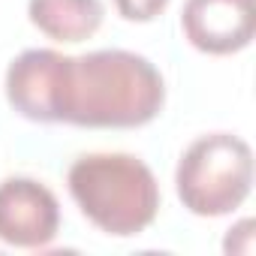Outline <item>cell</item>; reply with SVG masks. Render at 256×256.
I'll use <instances>...</instances> for the list:
<instances>
[{"label":"cell","mask_w":256,"mask_h":256,"mask_svg":"<svg viewBox=\"0 0 256 256\" xmlns=\"http://www.w3.org/2000/svg\"><path fill=\"white\" fill-rule=\"evenodd\" d=\"M6 100L36 124L136 130L163 112L166 82L148 58L124 48L78 58L28 48L6 70Z\"/></svg>","instance_id":"6da1fadb"},{"label":"cell","mask_w":256,"mask_h":256,"mask_svg":"<svg viewBox=\"0 0 256 256\" xmlns=\"http://www.w3.org/2000/svg\"><path fill=\"white\" fill-rule=\"evenodd\" d=\"M66 184L82 214L112 238L142 235L160 214V184L133 154H84Z\"/></svg>","instance_id":"7a4b0ae2"},{"label":"cell","mask_w":256,"mask_h":256,"mask_svg":"<svg viewBox=\"0 0 256 256\" xmlns=\"http://www.w3.org/2000/svg\"><path fill=\"white\" fill-rule=\"evenodd\" d=\"M175 190L184 208L196 217L232 214L253 190L250 145L232 133L196 139L175 169Z\"/></svg>","instance_id":"3957f363"},{"label":"cell","mask_w":256,"mask_h":256,"mask_svg":"<svg viewBox=\"0 0 256 256\" xmlns=\"http://www.w3.org/2000/svg\"><path fill=\"white\" fill-rule=\"evenodd\" d=\"M60 202L36 178L0 181V241L22 250H42L58 238Z\"/></svg>","instance_id":"277c9868"},{"label":"cell","mask_w":256,"mask_h":256,"mask_svg":"<svg viewBox=\"0 0 256 256\" xmlns=\"http://www.w3.org/2000/svg\"><path fill=\"white\" fill-rule=\"evenodd\" d=\"M181 30L202 54H235L253 42L256 0H187Z\"/></svg>","instance_id":"5b68a950"},{"label":"cell","mask_w":256,"mask_h":256,"mask_svg":"<svg viewBox=\"0 0 256 256\" xmlns=\"http://www.w3.org/2000/svg\"><path fill=\"white\" fill-rule=\"evenodd\" d=\"M30 24L54 42H84L106 18L102 0H28Z\"/></svg>","instance_id":"8992f818"},{"label":"cell","mask_w":256,"mask_h":256,"mask_svg":"<svg viewBox=\"0 0 256 256\" xmlns=\"http://www.w3.org/2000/svg\"><path fill=\"white\" fill-rule=\"evenodd\" d=\"M172 4V0H114V10L126 18V22H154L157 16L166 12V6Z\"/></svg>","instance_id":"52a82bcc"},{"label":"cell","mask_w":256,"mask_h":256,"mask_svg":"<svg viewBox=\"0 0 256 256\" xmlns=\"http://www.w3.org/2000/svg\"><path fill=\"white\" fill-rule=\"evenodd\" d=\"M223 250L226 253H253V220H241L235 229H229Z\"/></svg>","instance_id":"ba28073f"}]
</instances>
